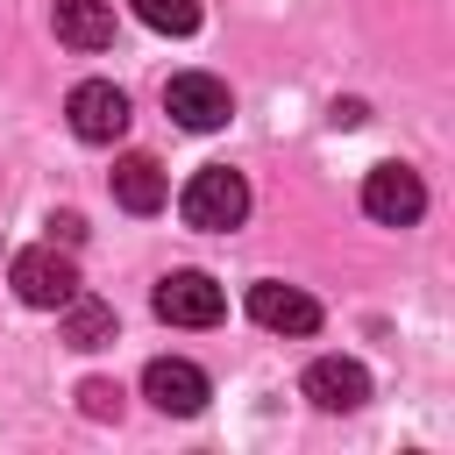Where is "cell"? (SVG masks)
<instances>
[{"label":"cell","mask_w":455,"mask_h":455,"mask_svg":"<svg viewBox=\"0 0 455 455\" xmlns=\"http://www.w3.org/2000/svg\"><path fill=\"white\" fill-rule=\"evenodd\" d=\"M78 398H85V412H92V419H107V412H121V391H114V384H100V377H92V384H85Z\"/></svg>","instance_id":"5bb4252c"},{"label":"cell","mask_w":455,"mask_h":455,"mask_svg":"<svg viewBox=\"0 0 455 455\" xmlns=\"http://www.w3.org/2000/svg\"><path fill=\"white\" fill-rule=\"evenodd\" d=\"M135 21H149L156 36H192L199 28V0H128Z\"/></svg>","instance_id":"4fadbf2b"},{"label":"cell","mask_w":455,"mask_h":455,"mask_svg":"<svg viewBox=\"0 0 455 455\" xmlns=\"http://www.w3.org/2000/svg\"><path fill=\"white\" fill-rule=\"evenodd\" d=\"M142 398H149L156 412L192 419V412L206 405V370H199V363H185V355H156V363L142 370Z\"/></svg>","instance_id":"9c48e42d"},{"label":"cell","mask_w":455,"mask_h":455,"mask_svg":"<svg viewBox=\"0 0 455 455\" xmlns=\"http://www.w3.org/2000/svg\"><path fill=\"white\" fill-rule=\"evenodd\" d=\"M363 213L384 220V228H412V220L427 213V185H419V171H412V164H377V171L363 178Z\"/></svg>","instance_id":"3957f363"},{"label":"cell","mask_w":455,"mask_h":455,"mask_svg":"<svg viewBox=\"0 0 455 455\" xmlns=\"http://www.w3.org/2000/svg\"><path fill=\"white\" fill-rule=\"evenodd\" d=\"M156 313L171 327H213L228 313V299H220V284L206 270H171V277H156Z\"/></svg>","instance_id":"8992f818"},{"label":"cell","mask_w":455,"mask_h":455,"mask_svg":"<svg viewBox=\"0 0 455 455\" xmlns=\"http://www.w3.org/2000/svg\"><path fill=\"white\" fill-rule=\"evenodd\" d=\"M164 199H171L164 164H156V156H142V149H128V156L114 164V206H128V213H156Z\"/></svg>","instance_id":"30bf717a"},{"label":"cell","mask_w":455,"mask_h":455,"mask_svg":"<svg viewBox=\"0 0 455 455\" xmlns=\"http://www.w3.org/2000/svg\"><path fill=\"white\" fill-rule=\"evenodd\" d=\"M57 43H71V50H107V43H114V7H107V0H57Z\"/></svg>","instance_id":"8fae6325"},{"label":"cell","mask_w":455,"mask_h":455,"mask_svg":"<svg viewBox=\"0 0 455 455\" xmlns=\"http://www.w3.org/2000/svg\"><path fill=\"white\" fill-rule=\"evenodd\" d=\"M178 213H185V228H199V235H228V228H242V213H249V178L228 171V164H206V171H192V185L178 192Z\"/></svg>","instance_id":"6da1fadb"},{"label":"cell","mask_w":455,"mask_h":455,"mask_svg":"<svg viewBox=\"0 0 455 455\" xmlns=\"http://www.w3.org/2000/svg\"><path fill=\"white\" fill-rule=\"evenodd\" d=\"M50 242L78 249V242H85V220H78V213H50Z\"/></svg>","instance_id":"9a60e30c"},{"label":"cell","mask_w":455,"mask_h":455,"mask_svg":"<svg viewBox=\"0 0 455 455\" xmlns=\"http://www.w3.org/2000/svg\"><path fill=\"white\" fill-rule=\"evenodd\" d=\"M64 114H71V135H78V142H121V135H128V92L107 85V78L71 85Z\"/></svg>","instance_id":"277c9868"},{"label":"cell","mask_w":455,"mask_h":455,"mask_svg":"<svg viewBox=\"0 0 455 455\" xmlns=\"http://www.w3.org/2000/svg\"><path fill=\"white\" fill-rule=\"evenodd\" d=\"M299 391H306L320 412H355V405L370 398V370H363L355 355H320V363H306Z\"/></svg>","instance_id":"ba28073f"},{"label":"cell","mask_w":455,"mask_h":455,"mask_svg":"<svg viewBox=\"0 0 455 455\" xmlns=\"http://www.w3.org/2000/svg\"><path fill=\"white\" fill-rule=\"evenodd\" d=\"M249 320L270 327V334H313V327H320V299L299 291V284L263 277V284H249Z\"/></svg>","instance_id":"52a82bcc"},{"label":"cell","mask_w":455,"mask_h":455,"mask_svg":"<svg viewBox=\"0 0 455 455\" xmlns=\"http://www.w3.org/2000/svg\"><path fill=\"white\" fill-rule=\"evenodd\" d=\"M7 284H14V299H21V306L57 313V306H71V299H78V263H71L57 242H43V249H21V256L7 263Z\"/></svg>","instance_id":"7a4b0ae2"},{"label":"cell","mask_w":455,"mask_h":455,"mask_svg":"<svg viewBox=\"0 0 455 455\" xmlns=\"http://www.w3.org/2000/svg\"><path fill=\"white\" fill-rule=\"evenodd\" d=\"M57 313H64V341H71V348H107V341H114V306H100V299L78 291V299L57 306Z\"/></svg>","instance_id":"7c38bea8"},{"label":"cell","mask_w":455,"mask_h":455,"mask_svg":"<svg viewBox=\"0 0 455 455\" xmlns=\"http://www.w3.org/2000/svg\"><path fill=\"white\" fill-rule=\"evenodd\" d=\"M164 107H171V121L192 128V135H206V128H220V121L235 114L228 85H220L213 71H178V78L164 85Z\"/></svg>","instance_id":"5b68a950"}]
</instances>
